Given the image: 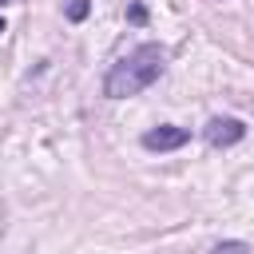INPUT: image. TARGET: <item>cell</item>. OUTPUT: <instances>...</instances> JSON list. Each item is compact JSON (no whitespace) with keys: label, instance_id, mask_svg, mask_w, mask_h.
<instances>
[{"label":"cell","instance_id":"3957f363","mask_svg":"<svg viewBox=\"0 0 254 254\" xmlns=\"http://www.w3.org/2000/svg\"><path fill=\"white\" fill-rule=\"evenodd\" d=\"M190 139V131L187 127H175V123H159V127H151V131H143V147L147 151H179L183 143Z\"/></svg>","mask_w":254,"mask_h":254},{"label":"cell","instance_id":"ba28073f","mask_svg":"<svg viewBox=\"0 0 254 254\" xmlns=\"http://www.w3.org/2000/svg\"><path fill=\"white\" fill-rule=\"evenodd\" d=\"M0 4H16V0H0Z\"/></svg>","mask_w":254,"mask_h":254},{"label":"cell","instance_id":"7a4b0ae2","mask_svg":"<svg viewBox=\"0 0 254 254\" xmlns=\"http://www.w3.org/2000/svg\"><path fill=\"white\" fill-rule=\"evenodd\" d=\"M202 139H206L214 151L234 147V143H242V139H246V123H242V119H234V115H214V119H206Z\"/></svg>","mask_w":254,"mask_h":254},{"label":"cell","instance_id":"5b68a950","mask_svg":"<svg viewBox=\"0 0 254 254\" xmlns=\"http://www.w3.org/2000/svg\"><path fill=\"white\" fill-rule=\"evenodd\" d=\"M246 250H250L246 242H218L214 246V254H246Z\"/></svg>","mask_w":254,"mask_h":254},{"label":"cell","instance_id":"52a82bcc","mask_svg":"<svg viewBox=\"0 0 254 254\" xmlns=\"http://www.w3.org/2000/svg\"><path fill=\"white\" fill-rule=\"evenodd\" d=\"M4 32H8V24H4V20H0V36H4Z\"/></svg>","mask_w":254,"mask_h":254},{"label":"cell","instance_id":"277c9868","mask_svg":"<svg viewBox=\"0 0 254 254\" xmlns=\"http://www.w3.org/2000/svg\"><path fill=\"white\" fill-rule=\"evenodd\" d=\"M87 12H91V0H67V20L71 24H79Z\"/></svg>","mask_w":254,"mask_h":254},{"label":"cell","instance_id":"6da1fadb","mask_svg":"<svg viewBox=\"0 0 254 254\" xmlns=\"http://www.w3.org/2000/svg\"><path fill=\"white\" fill-rule=\"evenodd\" d=\"M167 67V52L159 44H139L131 48L127 56H119L111 64V71L103 75V95L107 99H127V95H139L143 87H151Z\"/></svg>","mask_w":254,"mask_h":254},{"label":"cell","instance_id":"8992f818","mask_svg":"<svg viewBox=\"0 0 254 254\" xmlns=\"http://www.w3.org/2000/svg\"><path fill=\"white\" fill-rule=\"evenodd\" d=\"M127 16H131V24H143V20H147V8H143V4H131Z\"/></svg>","mask_w":254,"mask_h":254}]
</instances>
